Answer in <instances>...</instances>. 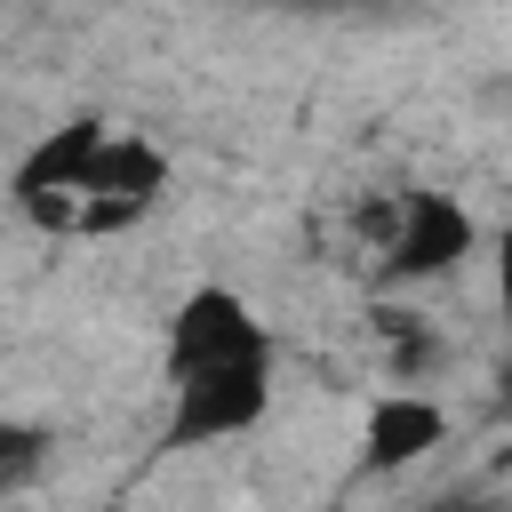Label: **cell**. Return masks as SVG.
Returning a JSON list of instances; mask_svg holds the SVG:
<instances>
[{
    "label": "cell",
    "mask_w": 512,
    "mask_h": 512,
    "mask_svg": "<svg viewBox=\"0 0 512 512\" xmlns=\"http://www.w3.org/2000/svg\"><path fill=\"white\" fill-rule=\"evenodd\" d=\"M48 456H56L48 424H0V504H24L48 472Z\"/></svg>",
    "instance_id": "cell-6"
},
{
    "label": "cell",
    "mask_w": 512,
    "mask_h": 512,
    "mask_svg": "<svg viewBox=\"0 0 512 512\" xmlns=\"http://www.w3.org/2000/svg\"><path fill=\"white\" fill-rule=\"evenodd\" d=\"M488 272H496V312L512 320V232H496V256H488Z\"/></svg>",
    "instance_id": "cell-8"
},
{
    "label": "cell",
    "mask_w": 512,
    "mask_h": 512,
    "mask_svg": "<svg viewBox=\"0 0 512 512\" xmlns=\"http://www.w3.org/2000/svg\"><path fill=\"white\" fill-rule=\"evenodd\" d=\"M496 400L512 408V352H504V368H496Z\"/></svg>",
    "instance_id": "cell-9"
},
{
    "label": "cell",
    "mask_w": 512,
    "mask_h": 512,
    "mask_svg": "<svg viewBox=\"0 0 512 512\" xmlns=\"http://www.w3.org/2000/svg\"><path fill=\"white\" fill-rule=\"evenodd\" d=\"M472 256H480V216L440 184H408L400 192V232H392L376 280L384 288H432V280H456Z\"/></svg>",
    "instance_id": "cell-3"
},
{
    "label": "cell",
    "mask_w": 512,
    "mask_h": 512,
    "mask_svg": "<svg viewBox=\"0 0 512 512\" xmlns=\"http://www.w3.org/2000/svg\"><path fill=\"white\" fill-rule=\"evenodd\" d=\"M416 512H512V504L488 496V488H448V496H432V504H416Z\"/></svg>",
    "instance_id": "cell-7"
},
{
    "label": "cell",
    "mask_w": 512,
    "mask_h": 512,
    "mask_svg": "<svg viewBox=\"0 0 512 512\" xmlns=\"http://www.w3.org/2000/svg\"><path fill=\"white\" fill-rule=\"evenodd\" d=\"M264 416H272V360L216 368V376L168 384V424H160V448H168V456H184V448H224V440L256 432Z\"/></svg>",
    "instance_id": "cell-4"
},
{
    "label": "cell",
    "mask_w": 512,
    "mask_h": 512,
    "mask_svg": "<svg viewBox=\"0 0 512 512\" xmlns=\"http://www.w3.org/2000/svg\"><path fill=\"white\" fill-rule=\"evenodd\" d=\"M168 200V152L144 136V128H104V144L88 152V168L72 176V192L32 224L48 240H112L128 224H144L152 208Z\"/></svg>",
    "instance_id": "cell-1"
},
{
    "label": "cell",
    "mask_w": 512,
    "mask_h": 512,
    "mask_svg": "<svg viewBox=\"0 0 512 512\" xmlns=\"http://www.w3.org/2000/svg\"><path fill=\"white\" fill-rule=\"evenodd\" d=\"M432 448H448V400L424 392V384H392L368 400V424H360V472L368 480H400L416 472Z\"/></svg>",
    "instance_id": "cell-5"
},
{
    "label": "cell",
    "mask_w": 512,
    "mask_h": 512,
    "mask_svg": "<svg viewBox=\"0 0 512 512\" xmlns=\"http://www.w3.org/2000/svg\"><path fill=\"white\" fill-rule=\"evenodd\" d=\"M0 512H16V504H0Z\"/></svg>",
    "instance_id": "cell-10"
},
{
    "label": "cell",
    "mask_w": 512,
    "mask_h": 512,
    "mask_svg": "<svg viewBox=\"0 0 512 512\" xmlns=\"http://www.w3.org/2000/svg\"><path fill=\"white\" fill-rule=\"evenodd\" d=\"M248 360H272V328H264V312H256L232 280H200V288L168 312V336H160V384H192V376L248 368Z\"/></svg>",
    "instance_id": "cell-2"
}]
</instances>
